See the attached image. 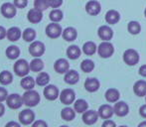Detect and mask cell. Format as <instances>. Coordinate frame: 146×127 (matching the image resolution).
Returning a JSON list of instances; mask_svg holds the SVG:
<instances>
[{"label":"cell","mask_w":146,"mask_h":127,"mask_svg":"<svg viewBox=\"0 0 146 127\" xmlns=\"http://www.w3.org/2000/svg\"><path fill=\"white\" fill-rule=\"evenodd\" d=\"M114 47L110 41H102L98 47V54L100 58L108 59L113 55Z\"/></svg>","instance_id":"1"},{"label":"cell","mask_w":146,"mask_h":127,"mask_svg":"<svg viewBox=\"0 0 146 127\" xmlns=\"http://www.w3.org/2000/svg\"><path fill=\"white\" fill-rule=\"evenodd\" d=\"M23 97L24 104L28 107H33L36 106L37 104L40 102V95H39L38 91H34V89H30V91H26L24 95H22Z\"/></svg>","instance_id":"2"},{"label":"cell","mask_w":146,"mask_h":127,"mask_svg":"<svg viewBox=\"0 0 146 127\" xmlns=\"http://www.w3.org/2000/svg\"><path fill=\"white\" fill-rule=\"evenodd\" d=\"M13 69H14V73H15L18 77H26V75L29 73V71H31L30 64L26 60H24V59L18 60L17 62L14 64Z\"/></svg>","instance_id":"3"},{"label":"cell","mask_w":146,"mask_h":127,"mask_svg":"<svg viewBox=\"0 0 146 127\" xmlns=\"http://www.w3.org/2000/svg\"><path fill=\"white\" fill-rule=\"evenodd\" d=\"M123 62L126 64L127 65H135L139 62V54L134 49H127L123 53Z\"/></svg>","instance_id":"4"},{"label":"cell","mask_w":146,"mask_h":127,"mask_svg":"<svg viewBox=\"0 0 146 127\" xmlns=\"http://www.w3.org/2000/svg\"><path fill=\"white\" fill-rule=\"evenodd\" d=\"M29 53L34 58H40L45 53V45L40 41H33L29 47Z\"/></svg>","instance_id":"5"},{"label":"cell","mask_w":146,"mask_h":127,"mask_svg":"<svg viewBox=\"0 0 146 127\" xmlns=\"http://www.w3.org/2000/svg\"><path fill=\"white\" fill-rule=\"evenodd\" d=\"M6 103H7L8 107L11 109H18L21 107L22 104H24L23 97L18 93H12V95H8Z\"/></svg>","instance_id":"6"},{"label":"cell","mask_w":146,"mask_h":127,"mask_svg":"<svg viewBox=\"0 0 146 127\" xmlns=\"http://www.w3.org/2000/svg\"><path fill=\"white\" fill-rule=\"evenodd\" d=\"M63 34L61 25L56 22H52L46 27V35L51 39H57Z\"/></svg>","instance_id":"7"},{"label":"cell","mask_w":146,"mask_h":127,"mask_svg":"<svg viewBox=\"0 0 146 127\" xmlns=\"http://www.w3.org/2000/svg\"><path fill=\"white\" fill-rule=\"evenodd\" d=\"M76 99V93L72 89H63L62 93H60V100L65 105H70L74 103Z\"/></svg>","instance_id":"8"},{"label":"cell","mask_w":146,"mask_h":127,"mask_svg":"<svg viewBox=\"0 0 146 127\" xmlns=\"http://www.w3.org/2000/svg\"><path fill=\"white\" fill-rule=\"evenodd\" d=\"M17 12V7L15 6L14 3H10V2H6V3L2 4L1 6V14L5 18L11 19L16 15Z\"/></svg>","instance_id":"9"},{"label":"cell","mask_w":146,"mask_h":127,"mask_svg":"<svg viewBox=\"0 0 146 127\" xmlns=\"http://www.w3.org/2000/svg\"><path fill=\"white\" fill-rule=\"evenodd\" d=\"M35 120V113L31 109H24L19 113V121L23 125H29Z\"/></svg>","instance_id":"10"},{"label":"cell","mask_w":146,"mask_h":127,"mask_svg":"<svg viewBox=\"0 0 146 127\" xmlns=\"http://www.w3.org/2000/svg\"><path fill=\"white\" fill-rule=\"evenodd\" d=\"M86 11L88 15L90 16H96L102 11V5L96 0H90L86 4Z\"/></svg>","instance_id":"11"},{"label":"cell","mask_w":146,"mask_h":127,"mask_svg":"<svg viewBox=\"0 0 146 127\" xmlns=\"http://www.w3.org/2000/svg\"><path fill=\"white\" fill-rule=\"evenodd\" d=\"M98 117H100V115H98V111H96V110H87V111H85L83 113L82 119H83L84 123L87 124V125H92V124H94L98 121Z\"/></svg>","instance_id":"12"},{"label":"cell","mask_w":146,"mask_h":127,"mask_svg":"<svg viewBox=\"0 0 146 127\" xmlns=\"http://www.w3.org/2000/svg\"><path fill=\"white\" fill-rule=\"evenodd\" d=\"M114 114L119 117H124L128 114L129 106L126 102L124 101H116L113 106Z\"/></svg>","instance_id":"13"},{"label":"cell","mask_w":146,"mask_h":127,"mask_svg":"<svg viewBox=\"0 0 146 127\" xmlns=\"http://www.w3.org/2000/svg\"><path fill=\"white\" fill-rule=\"evenodd\" d=\"M44 96L47 98L48 100H56L57 98L60 96L59 89L56 85H46V87L44 89Z\"/></svg>","instance_id":"14"},{"label":"cell","mask_w":146,"mask_h":127,"mask_svg":"<svg viewBox=\"0 0 146 127\" xmlns=\"http://www.w3.org/2000/svg\"><path fill=\"white\" fill-rule=\"evenodd\" d=\"M98 35L102 41H110L113 37V31L108 25H102L98 28Z\"/></svg>","instance_id":"15"},{"label":"cell","mask_w":146,"mask_h":127,"mask_svg":"<svg viewBox=\"0 0 146 127\" xmlns=\"http://www.w3.org/2000/svg\"><path fill=\"white\" fill-rule=\"evenodd\" d=\"M98 115H100V118L102 119H110L111 116L113 115L114 113V110L113 107L110 104H102V105L100 106L98 108Z\"/></svg>","instance_id":"16"},{"label":"cell","mask_w":146,"mask_h":127,"mask_svg":"<svg viewBox=\"0 0 146 127\" xmlns=\"http://www.w3.org/2000/svg\"><path fill=\"white\" fill-rule=\"evenodd\" d=\"M27 19L30 23H33V24L39 23V22H41L43 19V11L37 9V8L30 9L27 14Z\"/></svg>","instance_id":"17"},{"label":"cell","mask_w":146,"mask_h":127,"mask_svg":"<svg viewBox=\"0 0 146 127\" xmlns=\"http://www.w3.org/2000/svg\"><path fill=\"white\" fill-rule=\"evenodd\" d=\"M100 87V81L96 77H88L85 81V89L88 93H96Z\"/></svg>","instance_id":"18"},{"label":"cell","mask_w":146,"mask_h":127,"mask_svg":"<svg viewBox=\"0 0 146 127\" xmlns=\"http://www.w3.org/2000/svg\"><path fill=\"white\" fill-rule=\"evenodd\" d=\"M54 69L58 73H66L70 69V64L64 58L58 59L54 64Z\"/></svg>","instance_id":"19"},{"label":"cell","mask_w":146,"mask_h":127,"mask_svg":"<svg viewBox=\"0 0 146 127\" xmlns=\"http://www.w3.org/2000/svg\"><path fill=\"white\" fill-rule=\"evenodd\" d=\"M104 19H106V22L108 24H110V25H114V24L118 23L119 20H120V14H119V12L117 11V10L110 9L106 13Z\"/></svg>","instance_id":"20"},{"label":"cell","mask_w":146,"mask_h":127,"mask_svg":"<svg viewBox=\"0 0 146 127\" xmlns=\"http://www.w3.org/2000/svg\"><path fill=\"white\" fill-rule=\"evenodd\" d=\"M64 81L67 83L68 85H76L78 81H80V75L77 71L75 69H69L67 73H65L64 77Z\"/></svg>","instance_id":"21"},{"label":"cell","mask_w":146,"mask_h":127,"mask_svg":"<svg viewBox=\"0 0 146 127\" xmlns=\"http://www.w3.org/2000/svg\"><path fill=\"white\" fill-rule=\"evenodd\" d=\"M133 93L139 97L146 96V81H137L133 85Z\"/></svg>","instance_id":"22"},{"label":"cell","mask_w":146,"mask_h":127,"mask_svg":"<svg viewBox=\"0 0 146 127\" xmlns=\"http://www.w3.org/2000/svg\"><path fill=\"white\" fill-rule=\"evenodd\" d=\"M22 36V32L21 30L18 27H11L7 30V39L10 41V42H16L18 41Z\"/></svg>","instance_id":"23"},{"label":"cell","mask_w":146,"mask_h":127,"mask_svg":"<svg viewBox=\"0 0 146 127\" xmlns=\"http://www.w3.org/2000/svg\"><path fill=\"white\" fill-rule=\"evenodd\" d=\"M62 36H63L64 40L68 41V42H73L77 39L78 32L74 27H67L65 30H63Z\"/></svg>","instance_id":"24"},{"label":"cell","mask_w":146,"mask_h":127,"mask_svg":"<svg viewBox=\"0 0 146 127\" xmlns=\"http://www.w3.org/2000/svg\"><path fill=\"white\" fill-rule=\"evenodd\" d=\"M82 50L77 45H72L67 49V56L70 60H77L81 57Z\"/></svg>","instance_id":"25"},{"label":"cell","mask_w":146,"mask_h":127,"mask_svg":"<svg viewBox=\"0 0 146 127\" xmlns=\"http://www.w3.org/2000/svg\"><path fill=\"white\" fill-rule=\"evenodd\" d=\"M104 97L108 102H116L120 97V93L116 89H108L104 93Z\"/></svg>","instance_id":"26"},{"label":"cell","mask_w":146,"mask_h":127,"mask_svg":"<svg viewBox=\"0 0 146 127\" xmlns=\"http://www.w3.org/2000/svg\"><path fill=\"white\" fill-rule=\"evenodd\" d=\"M61 117L66 121H72L76 117V110L71 107L63 108L61 111Z\"/></svg>","instance_id":"27"},{"label":"cell","mask_w":146,"mask_h":127,"mask_svg":"<svg viewBox=\"0 0 146 127\" xmlns=\"http://www.w3.org/2000/svg\"><path fill=\"white\" fill-rule=\"evenodd\" d=\"M98 51V47H96V43L92 42V41H88L86 42L83 46V52L85 53L87 56H92L94 55Z\"/></svg>","instance_id":"28"},{"label":"cell","mask_w":146,"mask_h":127,"mask_svg":"<svg viewBox=\"0 0 146 127\" xmlns=\"http://www.w3.org/2000/svg\"><path fill=\"white\" fill-rule=\"evenodd\" d=\"M88 108V104L85 99H78L74 102V109L76 110V112L78 113H84L85 111H87Z\"/></svg>","instance_id":"29"},{"label":"cell","mask_w":146,"mask_h":127,"mask_svg":"<svg viewBox=\"0 0 146 127\" xmlns=\"http://www.w3.org/2000/svg\"><path fill=\"white\" fill-rule=\"evenodd\" d=\"M6 56L10 60H16L20 56V49L15 45H11L6 49Z\"/></svg>","instance_id":"30"},{"label":"cell","mask_w":146,"mask_h":127,"mask_svg":"<svg viewBox=\"0 0 146 127\" xmlns=\"http://www.w3.org/2000/svg\"><path fill=\"white\" fill-rule=\"evenodd\" d=\"M35 83H36V81H35L32 77L26 75V77H24L23 79H21L20 85H21V87H23L24 89L30 91V89H33V87H35Z\"/></svg>","instance_id":"31"},{"label":"cell","mask_w":146,"mask_h":127,"mask_svg":"<svg viewBox=\"0 0 146 127\" xmlns=\"http://www.w3.org/2000/svg\"><path fill=\"white\" fill-rule=\"evenodd\" d=\"M44 69V62L40 58H35L30 63V69L34 73L41 71Z\"/></svg>","instance_id":"32"},{"label":"cell","mask_w":146,"mask_h":127,"mask_svg":"<svg viewBox=\"0 0 146 127\" xmlns=\"http://www.w3.org/2000/svg\"><path fill=\"white\" fill-rule=\"evenodd\" d=\"M13 81V75L10 71H3L0 73V83L3 85H8Z\"/></svg>","instance_id":"33"},{"label":"cell","mask_w":146,"mask_h":127,"mask_svg":"<svg viewBox=\"0 0 146 127\" xmlns=\"http://www.w3.org/2000/svg\"><path fill=\"white\" fill-rule=\"evenodd\" d=\"M49 81H50V75H49V73H44V71L39 73L36 79V83L38 85H40V87H46V85H48Z\"/></svg>","instance_id":"34"},{"label":"cell","mask_w":146,"mask_h":127,"mask_svg":"<svg viewBox=\"0 0 146 127\" xmlns=\"http://www.w3.org/2000/svg\"><path fill=\"white\" fill-rule=\"evenodd\" d=\"M127 30L131 35H138L141 32V25L137 21H130L127 24Z\"/></svg>","instance_id":"35"},{"label":"cell","mask_w":146,"mask_h":127,"mask_svg":"<svg viewBox=\"0 0 146 127\" xmlns=\"http://www.w3.org/2000/svg\"><path fill=\"white\" fill-rule=\"evenodd\" d=\"M94 61L90 60V59H87V60H84L81 64V69L84 71V73H92L94 69Z\"/></svg>","instance_id":"36"},{"label":"cell","mask_w":146,"mask_h":127,"mask_svg":"<svg viewBox=\"0 0 146 127\" xmlns=\"http://www.w3.org/2000/svg\"><path fill=\"white\" fill-rule=\"evenodd\" d=\"M22 37H23V40L25 42L32 43L35 40V38H36V31L34 29H32V28H27V29L24 30Z\"/></svg>","instance_id":"37"},{"label":"cell","mask_w":146,"mask_h":127,"mask_svg":"<svg viewBox=\"0 0 146 127\" xmlns=\"http://www.w3.org/2000/svg\"><path fill=\"white\" fill-rule=\"evenodd\" d=\"M63 17H64L63 11H62V10H60V9H58V8H56V9H53L52 11H51L50 15H49V18H50L51 21H52V22H56V23H58V22L62 21Z\"/></svg>","instance_id":"38"},{"label":"cell","mask_w":146,"mask_h":127,"mask_svg":"<svg viewBox=\"0 0 146 127\" xmlns=\"http://www.w3.org/2000/svg\"><path fill=\"white\" fill-rule=\"evenodd\" d=\"M49 7H50L49 0H35L34 1V8H37L41 11H45Z\"/></svg>","instance_id":"39"},{"label":"cell","mask_w":146,"mask_h":127,"mask_svg":"<svg viewBox=\"0 0 146 127\" xmlns=\"http://www.w3.org/2000/svg\"><path fill=\"white\" fill-rule=\"evenodd\" d=\"M14 4L17 8L23 9L28 5V0H14Z\"/></svg>","instance_id":"40"},{"label":"cell","mask_w":146,"mask_h":127,"mask_svg":"<svg viewBox=\"0 0 146 127\" xmlns=\"http://www.w3.org/2000/svg\"><path fill=\"white\" fill-rule=\"evenodd\" d=\"M49 4H50V7L56 9V8H59L60 6H62L63 0H49Z\"/></svg>","instance_id":"41"},{"label":"cell","mask_w":146,"mask_h":127,"mask_svg":"<svg viewBox=\"0 0 146 127\" xmlns=\"http://www.w3.org/2000/svg\"><path fill=\"white\" fill-rule=\"evenodd\" d=\"M8 97V91L6 89H4V87H0V102L4 101V100H6Z\"/></svg>","instance_id":"42"},{"label":"cell","mask_w":146,"mask_h":127,"mask_svg":"<svg viewBox=\"0 0 146 127\" xmlns=\"http://www.w3.org/2000/svg\"><path fill=\"white\" fill-rule=\"evenodd\" d=\"M102 127H116V123L113 121V120L106 119L104 123H102Z\"/></svg>","instance_id":"43"},{"label":"cell","mask_w":146,"mask_h":127,"mask_svg":"<svg viewBox=\"0 0 146 127\" xmlns=\"http://www.w3.org/2000/svg\"><path fill=\"white\" fill-rule=\"evenodd\" d=\"M32 127H48V124L44 120H36L32 124Z\"/></svg>","instance_id":"44"},{"label":"cell","mask_w":146,"mask_h":127,"mask_svg":"<svg viewBox=\"0 0 146 127\" xmlns=\"http://www.w3.org/2000/svg\"><path fill=\"white\" fill-rule=\"evenodd\" d=\"M139 114H140L141 117L146 118V104H143V105L140 106V108H139Z\"/></svg>","instance_id":"45"},{"label":"cell","mask_w":146,"mask_h":127,"mask_svg":"<svg viewBox=\"0 0 146 127\" xmlns=\"http://www.w3.org/2000/svg\"><path fill=\"white\" fill-rule=\"evenodd\" d=\"M138 73L143 77H146V65H142L138 69Z\"/></svg>","instance_id":"46"},{"label":"cell","mask_w":146,"mask_h":127,"mask_svg":"<svg viewBox=\"0 0 146 127\" xmlns=\"http://www.w3.org/2000/svg\"><path fill=\"white\" fill-rule=\"evenodd\" d=\"M7 35V31L3 26H0V40H3Z\"/></svg>","instance_id":"47"},{"label":"cell","mask_w":146,"mask_h":127,"mask_svg":"<svg viewBox=\"0 0 146 127\" xmlns=\"http://www.w3.org/2000/svg\"><path fill=\"white\" fill-rule=\"evenodd\" d=\"M5 127H21V126H20V124L16 121H9L5 125Z\"/></svg>","instance_id":"48"},{"label":"cell","mask_w":146,"mask_h":127,"mask_svg":"<svg viewBox=\"0 0 146 127\" xmlns=\"http://www.w3.org/2000/svg\"><path fill=\"white\" fill-rule=\"evenodd\" d=\"M4 112H5V107H4L3 104L0 102V117H1V116H3Z\"/></svg>","instance_id":"49"},{"label":"cell","mask_w":146,"mask_h":127,"mask_svg":"<svg viewBox=\"0 0 146 127\" xmlns=\"http://www.w3.org/2000/svg\"><path fill=\"white\" fill-rule=\"evenodd\" d=\"M137 127H146V120H145V121L140 122V123L138 124V126H137Z\"/></svg>","instance_id":"50"},{"label":"cell","mask_w":146,"mask_h":127,"mask_svg":"<svg viewBox=\"0 0 146 127\" xmlns=\"http://www.w3.org/2000/svg\"><path fill=\"white\" fill-rule=\"evenodd\" d=\"M144 16L146 17V8H145V10H144Z\"/></svg>","instance_id":"51"},{"label":"cell","mask_w":146,"mask_h":127,"mask_svg":"<svg viewBox=\"0 0 146 127\" xmlns=\"http://www.w3.org/2000/svg\"><path fill=\"white\" fill-rule=\"evenodd\" d=\"M60 127H69V126H67V125H62V126H60Z\"/></svg>","instance_id":"52"},{"label":"cell","mask_w":146,"mask_h":127,"mask_svg":"<svg viewBox=\"0 0 146 127\" xmlns=\"http://www.w3.org/2000/svg\"><path fill=\"white\" fill-rule=\"evenodd\" d=\"M119 127H127L126 125H121V126H119Z\"/></svg>","instance_id":"53"},{"label":"cell","mask_w":146,"mask_h":127,"mask_svg":"<svg viewBox=\"0 0 146 127\" xmlns=\"http://www.w3.org/2000/svg\"><path fill=\"white\" fill-rule=\"evenodd\" d=\"M145 99H146V96H145Z\"/></svg>","instance_id":"54"}]
</instances>
